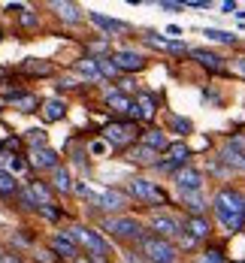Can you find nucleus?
<instances>
[{
	"label": "nucleus",
	"instance_id": "cd10ccee",
	"mask_svg": "<svg viewBox=\"0 0 245 263\" xmlns=\"http://www.w3.org/2000/svg\"><path fill=\"white\" fill-rule=\"evenodd\" d=\"M9 100H12V103L18 106L22 112H30V109L36 106V100H33L30 94H22V91H12V94H9Z\"/></svg>",
	"mask_w": 245,
	"mask_h": 263
},
{
	"label": "nucleus",
	"instance_id": "bb28decb",
	"mask_svg": "<svg viewBox=\"0 0 245 263\" xmlns=\"http://www.w3.org/2000/svg\"><path fill=\"white\" fill-rule=\"evenodd\" d=\"M155 158H158V152L148 148V145H139V148L130 152V160H136V163H155Z\"/></svg>",
	"mask_w": 245,
	"mask_h": 263
},
{
	"label": "nucleus",
	"instance_id": "39448f33",
	"mask_svg": "<svg viewBox=\"0 0 245 263\" xmlns=\"http://www.w3.org/2000/svg\"><path fill=\"white\" fill-rule=\"evenodd\" d=\"M130 194H134L136 200H142V203H166L161 187L155 182H148V179H142V176L130 179Z\"/></svg>",
	"mask_w": 245,
	"mask_h": 263
},
{
	"label": "nucleus",
	"instance_id": "393cba45",
	"mask_svg": "<svg viewBox=\"0 0 245 263\" xmlns=\"http://www.w3.org/2000/svg\"><path fill=\"white\" fill-rule=\"evenodd\" d=\"M191 54H194V58H197L203 67H209V70H221V67H224V64H221V58H218L215 52H206V49H194Z\"/></svg>",
	"mask_w": 245,
	"mask_h": 263
},
{
	"label": "nucleus",
	"instance_id": "9b49d317",
	"mask_svg": "<svg viewBox=\"0 0 245 263\" xmlns=\"http://www.w3.org/2000/svg\"><path fill=\"white\" fill-rule=\"evenodd\" d=\"M112 64H115L118 70H127V73H134V70H142V67H145V58H142L139 52L121 49V52L112 54Z\"/></svg>",
	"mask_w": 245,
	"mask_h": 263
},
{
	"label": "nucleus",
	"instance_id": "b1692460",
	"mask_svg": "<svg viewBox=\"0 0 245 263\" xmlns=\"http://www.w3.org/2000/svg\"><path fill=\"white\" fill-rule=\"evenodd\" d=\"M52 184H54V191H61V194L73 191V182H70V173H67L64 166H58V170H52Z\"/></svg>",
	"mask_w": 245,
	"mask_h": 263
},
{
	"label": "nucleus",
	"instance_id": "a19ab883",
	"mask_svg": "<svg viewBox=\"0 0 245 263\" xmlns=\"http://www.w3.org/2000/svg\"><path fill=\"white\" fill-rule=\"evenodd\" d=\"M73 263H91V257H76Z\"/></svg>",
	"mask_w": 245,
	"mask_h": 263
},
{
	"label": "nucleus",
	"instance_id": "aec40b11",
	"mask_svg": "<svg viewBox=\"0 0 245 263\" xmlns=\"http://www.w3.org/2000/svg\"><path fill=\"white\" fill-rule=\"evenodd\" d=\"M142 145H148V148H155V152H169V139H166L161 130H148L142 136Z\"/></svg>",
	"mask_w": 245,
	"mask_h": 263
},
{
	"label": "nucleus",
	"instance_id": "0eeeda50",
	"mask_svg": "<svg viewBox=\"0 0 245 263\" xmlns=\"http://www.w3.org/2000/svg\"><path fill=\"white\" fill-rule=\"evenodd\" d=\"M103 136H106L109 145H130L134 136H136V130H134L130 121H112L106 130H103Z\"/></svg>",
	"mask_w": 245,
	"mask_h": 263
},
{
	"label": "nucleus",
	"instance_id": "4be33fe9",
	"mask_svg": "<svg viewBox=\"0 0 245 263\" xmlns=\"http://www.w3.org/2000/svg\"><path fill=\"white\" fill-rule=\"evenodd\" d=\"M27 191H30V197L36 200V212L43 209V206H52V194L46 191V184H43V182H33Z\"/></svg>",
	"mask_w": 245,
	"mask_h": 263
},
{
	"label": "nucleus",
	"instance_id": "4c0bfd02",
	"mask_svg": "<svg viewBox=\"0 0 245 263\" xmlns=\"http://www.w3.org/2000/svg\"><path fill=\"white\" fill-rule=\"evenodd\" d=\"M0 263H22V260H18V254H9L6 251V254H0Z\"/></svg>",
	"mask_w": 245,
	"mask_h": 263
},
{
	"label": "nucleus",
	"instance_id": "f3484780",
	"mask_svg": "<svg viewBox=\"0 0 245 263\" xmlns=\"http://www.w3.org/2000/svg\"><path fill=\"white\" fill-rule=\"evenodd\" d=\"M185 233H191L194 239H206V236H209V224H206V218L191 215L188 221H185Z\"/></svg>",
	"mask_w": 245,
	"mask_h": 263
},
{
	"label": "nucleus",
	"instance_id": "c85d7f7f",
	"mask_svg": "<svg viewBox=\"0 0 245 263\" xmlns=\"http://www.w3.org/2000/svg\"><path fill=\"white\" fill-rule=\"evenodd\" d=\"M3 163L9 166V173H12V176H15V173H25V170H27V163L18 158V155H3Z\"/></svg>",
	"mask_w": 245,
	"mask_h": 263
},
{
	"label": "nucleus",
	"instance_id": "4468645a",
	"mask_svg": "<svg viewBox=\"0 0 245 263\" xmlns=\"http://www.w3.org/2000/svg\"><path fill=\"white\" fill-rule=\"evenodd\" d=\"M30 163H33L36 170H58V152H54V148H49V145H43V148H33Z\"/></svg>",
	"mask_w": 245,
	"mask_h": 263
},
{
	"label": "nucleus",
	"instance_id": "2f4dec72",
	"mask_svg": "<svg viewBox=\"0 0 245 263\" xmlns=\"http://www.w3.org/2000/svg\"><path fill=\"white\" fill-rule=\"evenodd\" d=\"M97 67H100V76H115V73H118V67H115L109 58H100V61H97Z\"/></svg>",
	"mask_w": 245,
	"mask_h": 263
},
{
	"label": "nucleus",
	"instance_id": "c756f323",
	"mask_svg": "<svg viewBox=\"0 0 245 263\" xmlns=\"http://www.w3.org/2000/svg\"><path fill=\"white\" fill-rule=\"evenodd\" d=\"M203 33H206L209 40H215V43H233V40H236L233 33H227V30H212V27H206Z\"/></svg>",
	"mask_w": 245,
	"mask_h": 263
},
{
	"label": "nucleus",
	"instance_id": "1a4fd4ad",
	"mask_svg": "<svg viewBox=\"0 0 245 263\" xmlns=\"http://www.w3.org/2000/svg\"><path fill=\"white\" fill-rule=\"evenodd\" d=\"M52 248L61 254V257H67L70 263L79 257V242L73 239V233H54L52 236Z\"/></svg>",
	"mask_w": 245,
	"mask_h": 263
},
{
	"label": "nucleus",
	"instance_id": "f8f14e48",
	"mask_svg": "<svg viewBox=\"0 0 245 263\" xmlns=\"http://www.w3.org/2000/svg\"><path fill=\"white\" fill-rule=\"evenodd\" d=\"M152 230H155V236H161V239L182 236V227H179L176 218H169V215H155V218H152Z\"/></svg>",
	"mask_w": 245,
	"mask_h": 263
},
{
	"label": "nucleus",
	"instance_id": "7ed1b4c3",
	"mask_svg": "<svg viewBox=\"0 0 245 263\" xmlns=\"http://www.w3.org/2000/svg\"><path fill=\"white\" fill-rule=\"evenodd\" d=\"M70 233H73V239H76L79 245H85V248H88V257H109V254H112L109 242L100 236L97 230H88V227H73Z\"/></svg>",
	"mask_w": 245,
	"mask_h": 263
},
{
	"label": "nucleus",
	"instance_id": "dca6fc26",
	"mask_svg": "<svg viewBox=\"0 0 245 263\" xmlns=\"http://www.w3.org/2000/svg\"><path fill=\"white\" fill-rule=\"evenodd\" d=\"M88 18H91L97 27H103L106 33H124V30H127L124 22H118V18H106L103 12H88Z\"/></svg>",
	"mask_w": 245,
	"mask_h": 263
},
{
	"label": "nucleus",
	"instance_id": "72a5a7b5",
	"mask_svg": "<svg viewBox=\"0 0 245 263\" xmlns=\"http://www.w3.org/2000/svg\"><path fill=\"white\" fill-rule=\"evenodd\" d=\"M18 203H22V209H36V200L30 197V191H18Z\"/></svg>",
	"mask_w": 245,
	"mask_h": 263
},
{
	"label": "nucleus",
	"instance_id": "423d86ee",
	"mask_svg": "<svg viewBox=\"0 0 245 263\" xmlns=\"http://www.w3.org/2000/svg\"><path fill=\"white\" fill-rule=\"evenodd\" d=\"M176 187H179L182 197H197L200 187H203V176H200L197 170H191V166H182V170L176 173Z\"/></svg>",
	"mask_w": 245,
	"mask_h": 263
},
{
	"label": "nucleus",
	"instance_id": "412c9836",
	"mask_svg": "<svg viewBox=\"0 0 245 263\" xmlns=\"http://www.w3.org/2000/svg\"><path fill=\"white\" fill-rule=\"evenodd\" d=\"M106 106H112L115 112H127V115L134 112V100H127L121 91H112V94H106Z\"/></svg>",
	"mask_w": 245,
	"mask_h": 263
},
{
	"label": "nucleus",
	"instance_id": "20e7f679",
	"mask_svg": "<svg viewBox=\"0 0 245 263\" xmlns=\"http://www.w3.org/2000/svg\"><path fill=\"white\" fill-rule=\"evenodd\" d=\"M103 230H109L112 236H118V239H139L142 242V230H139V224H136L134 218H127V215H121V218H106L103 221Z\"/></svg>",
	"mask_w": 245,
	"mask_h": 263
},
{
	"label": "nucleus",
	"instance_id": "58836bf2",
	"mask_svg": "<svg viewBox=\"0 0 245 263\" xmlns=\"http://www.w3.org/2000/svg\"><path fill=\"white\" fill-rule=\"evenodd\" d=\"M161 9H169V12H176V9H182V3H173V0H163Z\"/></svg>",
	"mask_w": 245,
	"mask_h": 263
},
{
	"label": "nucleus",
	"instance_id": "7c9ffc66",
	"mask_svg": "<svg viewBox=\"0 0 245 263\" xmlns=\"http://www.w3.org/2000/svg\"><path fill=\"white\" fill-rule=\"evenodd\" d=\"M27 142H30L33 148H43V145H46V130H40V127L27 130Z\"/></svg>",
	"mask_w": 245,
	"mask_h": 263
},
{
	"label": "nucleus",
	"instance_id": "f03ea898",
	"mask_svg": "<svg viewBox=\"0 0 245 263\" xmlns=\"http://www.w3.org/2000/svg\"><path fill=\"white\" fill-rule=\"evenodd\" d=\"M139 245H142V254L148 257V263H176V245L169 239L145 236Z\"/></svg>",
	"mask_w": 245,
	"mask_h": 263
},
{
	"label": "nucleus",
	"instance_id": "9d476101",
	"mask_svg": "<svg viewBox=\"0 0 245 263\" xmlns=\"http://www.w3.org/2000/svg\"><path fill=\"white\" fill-rule=\"evenodd\" d=\"M155 109H158V97L155 94H134V118H142V121H148V118H155Z\"/></svg>",
	"mask_w": 245,
	"mask_h": 263
},
{
	"label": "nucleus",
	"instance_id": "ddd939ff",
	"mask_svg": "<svg viewBox=\"0 0 245 263\" xmlns=\"http://www.w3.org/2000/svg\"><path fill=\"white\" fill-rule=\"evenodd\" d=\"M97 206L106 212H118L127 206V194H121V191H115V187H109V191H103L100 197H97Z\"/></svg>",
	"mask_w": 245,
	"mask_h": 263
},
{
	"label": "nucleus",
	"instance_id": "f704fd0d",
	"mask_svg": "<svg viewBox=\"0 0 245 263\" xmlns=\"http://www.w3.org/2000/svg\"><path fill=\"white\" fill-rule=\"evenodd\" d=\"M173 127L182 133H191V121H185V118H173Z\"/></svg>",
	"mask_w": 245,
	"mask_h": 263
},
{
	"label": "nucleus",
	"instance_id": "a878e982",
	"mask_svg": "<svg viewBox=\"0 0 245 263\" xmlns=\"http://www.w3.org/2000/svg\"><path fill=\"white\" fill-rule=\"evenodd\" d=\"M76 70H79L85 79H100V67H97V61H91V58H85L76 64Z\"/></svg>",
	"mask_w": 245,
	"mask_h": 263
},
{
	"label": "nucleus",
	"instance_id": "79ce46f5",
	"mask_svg": "<svg viewBox=\"0 0 245 263\" xmlns=\"http://www.w3.org/2000/svg\"><path fill=\"white\" fill-rule=\"evenodd\" d=\"M91 263H106V257H91Z\"/></svg>",
	"mask_w": 245,
	"mask_h": 263
},
{
	"label": "nucleus",
	"instance_id": "f257e3e1",
	"mask_svg": "<svg viewBox=\"0 0 245 263\" xmlns=\"http://www.w3.org/2000/svg\"><path fill=\"white\" fill-rule=\"evenodd\" d=\"M212 206H215V215L221 218V224L227 227V230H242L245 224V197L239 191H233V187H221L215 194V200H212Z\"/></svg>",
	"mask_w": 245,
	"mask_h": 263
},
{
	"label": "nucleus",
	"instance_id": "2eb2a0df",
	"mask_svg": "<svg viewBox=\"0 0 245 263\" xmlns=\"http://www.w3.org/2000/svg\"><path fill=\"white\" fill-rule=\"evenodd\" d=\"M188 155H191L188 145H182V142H173V145H169V158L161 163V170H176V166H182V163L188 160Z\"/></svg>",
	"mask_w": 245,
	"mask_h": 263
},
{
	"label": "nucleus",
	"instance_id": "c9c22d12",
	"mask_svg": "<svg viewBox=\"0 0 245 263\" xmlns=\"http://www.w3.org/2000/svg\"><path fill=\"white\" fill-rule=\"evenodd\" d=\"M22 25L25 27H36V15H33V12H22Z\"/></svg>",
	"mask_w": 245,
	"mask_h": 263
},
{
	"label": "nucleus",
	"instance_id": "5701e85b",
	"mask_svg": "<svg viewBox=\"0 0 245 263\" xmlns=\"http://www.w3.org/2000/svg\"><path fill=\"white\" fill-rule=\"evenodd\" d=\"M12 194H18V182L9 170L0 166V197H12Z\"/></svg>",
	"mask_w": 245,
	"mask_h": 263
},
{
	"label": "nucleus",
	"instance_id": "a211bd4d",
	"mask_svg": "<svg viewBox=\"0 0 245 263\" xmlns=\"http://www.w3.org/2000/svg\"><path fill=\"white\" fill-rule=\"evenodd\" d=\"M64 115H67V106H64V100H46V103H43V118H46V121H61V118H64Z\"/></svg>",
	"mask_w": 245,
	"mask_h": 263
},
{
	"label": "nucleus",
	"instance_id": "c03bdc74",
	"mask_svg": "<svg viewBox=\"0 0 245 263\" xmlns=\"http://www.w3.org/2000/svg\"><path fill=\"white\" fill-rule=\"evenodd\" d=\"M197 263H209V260H206V257H200V260H197Z\"/></svg>",
	"mask_w": 245,
	"mask_h": 263
},
{
	"label": "nucleus",
	"instance_id": "473e14b6",
	"mask_svg": "<svg viewBox=\"0 0 245 263\" xmlns=\"http://www.w3.org/2000/svg\"><path fill=\"white\" fill-rule=\"evenodd\" d=\"M25 70L27 73H40V76H46V73H49V64H36V61L30 58V61H25Z\"/></svg>",
	"mask_w": 245,
	"mask_h": 263
},
{
	"label": "nucleus",
	"instance_id": "ea45409f",
	"mask_svg": "<svg viewBox=\"0 0 245 263\" xmlns=\"http://www.w3.org/2000/svg\"><path fill=\"white\" fill-rule=\"evenodd\" d=\"M103 152H106L103 142H91V155H103Z\"/></svg>",
	"mask_w": 245,
	"mask_h": 263
},
{
	"label": "nucleus",
	"instance_id": "6ab92c4d",
	"mask_svg": "<svg viewBox=\"0 0 245 263\" xmlns=\"http://www.w3.org/2000/svg\"><path fill=\"white\" fill-rule=\"evenodd\" d=\"M52 9L61 15V18H64V22H70V25H76V22L82 18V15H79V6H76V3H67V0H64V3H61V0H58V3H52Z\"/></svg>",
	"mask_w": 245,
	"mask_h": 263
},
{
	"label": "nucleus",
	"instance_id": "6e6552de",
	"mask_svg": "<svg viewBox=\"0 0 245 263\" xmlns=\"http://www.w3.org/2000/svg\"><path fill=\"white\" fill-rule=\"evenodd\" d=\"M221 160L230 166V170H239L245 173V142L236 136V139H230L224 148H221Z\"/></svg>",
	"mask_w": 245,
	"mask_h": 263
},
{
	"label": "nucleus",
	"instance_id": "e433bc0d",
	"mask_svg": "<svg viewBox=\"0 0 245 263\" xmlns=\"http://www.w3.org/2000/svg\"><path fill=\"white\" fill-rule=\"evenodd\" d=\"M203 257H206L209 263H224V257H221V251H206Z\"/></svg>",
	"mask_w": 245,
	"mask_h": 263
},
{
	"label": "nucleus",
	"instance_id": "37998d69",
	"mask_svg": "<svg viewBox=\"0 0 245 263\" xmlns=\"http://www.w3.org/2000/svg\"><path fill=\"white\" fill-rule=\"evenodd\" d=\"M239 73H242V76H245V58H242V61H239Z\"/></svg>",
	"mask_w": 245,
	"mask_h": 263
}]
</instances>
